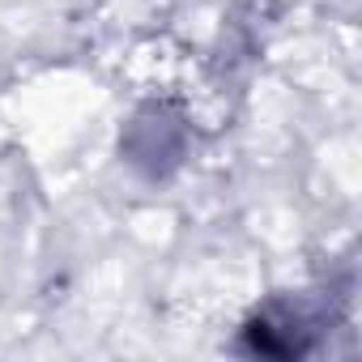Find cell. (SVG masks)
<instances>
[{
    "instance_id": "cell-1",
    "label": "cell",
    "mask_w": 362,
    "mask_h": 362,
    "mask_svg": "<svg viewBox=\"0 0 362 362\" xmlns=\"http://www.w3.org/2000/svg\"><path fill=\"white\" fill-rule=\"evenodd\" d=\"M179 153H184V128L179 119H166V111H145L132 119V132H128V158L136 166H145L149 175L166 170Z\"/></svg>"
},
{
    "instance_id": "cell-2",
    "label": "cell",
    "mask_w": 362,
    "mask_h": 362,
    "mask_svg": "<svg viewBox=\"0 0 362 362\" xmlns=\"http://www.w3.org/2000/svg\"><path fill=\"white\" fill-rule=\"evenodd\" d=\"M243 345L252 354H269V358H294L311 349V328L303 315H277L264 311L260 320H252L243 328Z\"/></svg>"
}]
</instances>
